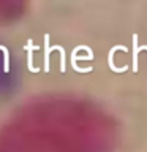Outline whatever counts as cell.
Masks as SVG:
<instances>
[{"instance_id": "cell-1", "label": "cell", "mask_w": 147, "mask_h": 152, "mask_svg": "<svg viewBox=\"0 0 147 152\" xmlns=\"http://www.w3.org/2000/svg\"><path fill=\"white\" fill-rule=\"evenodd\" d=\"M33 49H38V48L32 45V40H28L27 46H25V51H27V66H28V70H30V71H33V73H38L40 70L33 66Z\"/></svg>"}, {"instance_id": "cell-2", "label": "cell", "mask_w": 147, "mask_h": 152, "mask_svg": "<svg viewBox=\"0 0 147 152\" xmlns=\"http://www.w3.org/2000/svg\"><path fill=\"white\" fill-rule=\"evenodd\" d=\"M49 54H51L49 35H44V71H49Z\"/></svg>"}, {"instance_id": "cell-3", "label": "cell", "mask_w": 147, "mask_h": 152, "mask_svg": "<svg viewBox=\"0 0 147 152\" xmlns=\"http://www.w3.org/2000/svg\"><path fill=\"white\" fill-rule=\"evenodd\" d=\"M0 51H3V70L5 71H9V51L7 49L5 46H0Z\"/></svg>"}]
</instances>
